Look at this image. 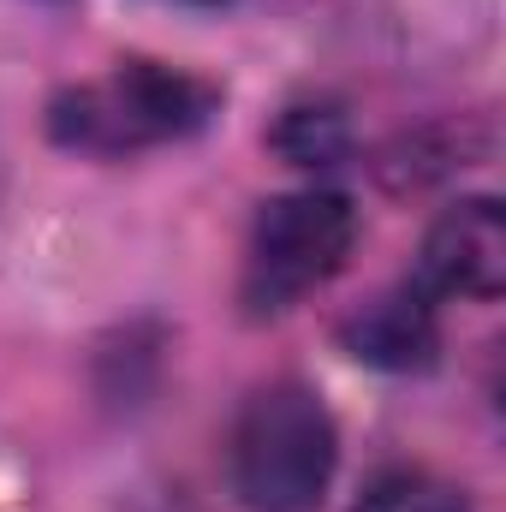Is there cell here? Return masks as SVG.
<instances>
[{"label": "cell", "mask_w": 506, "mask_h": 512, "mask_svg": "<svg viewBox=\"0 0 506 512\" xmlns=\"http://www.w3.org/2000/svg\"><path fill=\"white\" fill-rule=\"evenodd\" d=\"M358 245V209L340 191H292L256 209L239 298L251 316H280L328 286Z\"/></svg>", "instance_id": "3"}, {"label": "cell", "mask_w": 506, "mask_h": 512, "mask_svg": "<svg viewBox=\"0 0 506 512\" xmlns=\"http://www.w3.org/2000/svg\"><path fill=\"white\" fill-rule=\"evenodd\" d=\"M423 298H501L506 286V215L495 197H465L453 203L417 256V280Z\"/></svg>", "instance_id": "4"}, {"label": "cell", "mask_w": 506, "mask_h": 512, "mask_svg": "<svg viewBox=\"0 0 506 512\" xmlns=\"http://www.w3.org/2000/svg\"><path fill=\"white\" fill-rule=\"evenodd\" d=\"M346 346L370 364L387 370H411L435 358V298H423L417 286H399L376 304H364L346 322Z\"/></svg>", "instance_id": "5"}, {"label": "cell", "mask_w": 506, "mask_h": 512, "mask_svg": "<svg viewBox=\"0 0 506 512\" xmlns=\"http://www.w3.org/2000/svg\"><path fill=\"white\" fill-rule=\"evenodd\" d=\"M274 143L298 161V167H334L340 155H346V120L334 114V108H292L280 131H274Z\"/></svg>", "instance_id": "7"}, {"label": "cell", "mask_w": 506, "mask_h": 512, "mask_svg": "<svg viewBox=\"0 0 506 512\" xmlns=\"http://www.w3.org/2000/svg\"><path fill=\"white\" fill-rule=\"evenodd\" d=\"M352 512H471L465 489L435 477V471H417V465H387L364 483L358 507Z\"/></svg>", "instance_id": "6"}, {"label": "cell", "mask_w": 506, "mask_h": 512, "mask_svg": "<svg viewBox=\"0 0 506 512\" xmlns=\"http://www.w3.org/2000/svg\"><path fill=\"white\" fill-rule=\"evenodd\" d=\"M215 108H221V90L209 78H191L161 60H120L108 78L60 90L48 108V131L60 149L120 161V155H143L203 131Z\"/></svg>", "instance_id": "1"}, {"label": "cell", "mask_w": 506, "mask_h": 512, "mask_svg": "<svg viewBox=\"0 0 506 512\" xmlns=\"http://www.w3.org/2000/svg\"><path fill=\"white\" fill-rule=\"evenodd\" d=\"M334 459V417L304 382L256 387L227 441L233 495L251 512H316L334 483Z\"/></svg>", "instance_id": "2"}]
</instances>
